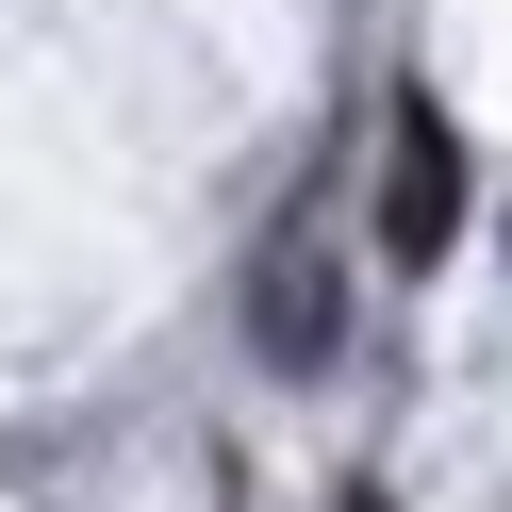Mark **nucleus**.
Segmentation results:
<instances>
[{"label":"nucleus","instance_id":"obj_2","mask_svg":"<svg viewBox=\"0 0 512 512\" xmlns=\"http://www.w3.org/2000/svg\"><path fill=\"white\" fill-rule=\"evenodd\" d=\"M463 248V133H446V100H380V265H446Z\"/></svg>","mask_w":512,"mask_h":512},{"label":"nucleus","instance_id":"obj_1","mask_svg":"<svg viewBox=\"0 0 512 512\" xmlns=\"http://www.w3.org/2000/svg\"><path fill=\"white\" fill-rule=\"evenodd\" d=\"M248 364H281V380L347 364V248L314 232V215H281V232L248 248Z\"/></svg>","mask_w":512,"mask_h":512},{"label":"nucleus","instance_id":"obj_3","mask_svg":"<svg viewBox=\"0 0 512 512\" xmlns=\"http://www.w3.org/2000/svg\"><path fill=\"white\" fill-rule=\"evenodd\" d=\"M331 512H397V496H380V479H347V496H331Z\"/></svg>","mask_w":512,"mask_h":512}]
</instances>
